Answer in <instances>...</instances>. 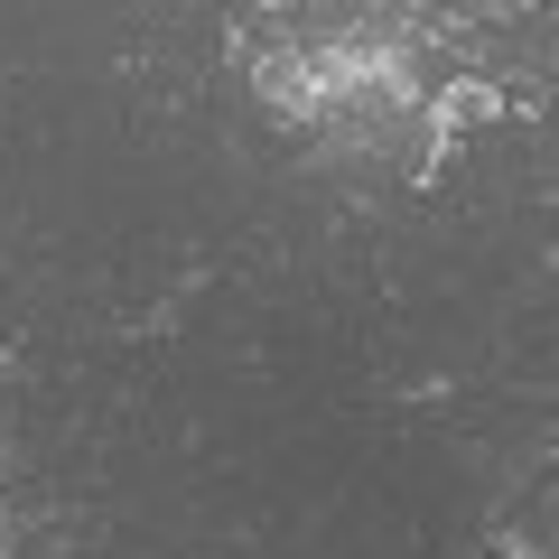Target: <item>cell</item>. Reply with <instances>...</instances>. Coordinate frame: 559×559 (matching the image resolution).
I'll use <instances>...</instances> for the list:
<instances>
[{
    "label": "cell",
    "instance_id": "1",
    "mask_svg": "<svg viewBox=\"0 0 559 559\" xmlns=\"http://www.w3.org/2000/svg\"><path fill=\"white\" fill-rule=\"evenodd\" d=\"M261 84L299 121H364L411 94V66H401L392 28H308L280 57H261Z\"/></svg>",
    "mask_w": 559,
    "mask_h": 559
}]
</instances>
